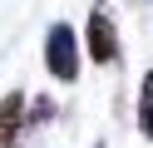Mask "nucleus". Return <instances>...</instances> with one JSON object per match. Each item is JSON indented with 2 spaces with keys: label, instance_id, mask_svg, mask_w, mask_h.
<instances>
[{
  "label": "nucleus",
  "instance_id": "1",
  "mask_svg": "<svg viewBox=\"0 0 153 148\" xmlns=\"http://www.w3.org/2000/svg\"><path fill=\"white\" fill-rule=\"evenodd\" d=\"M84 54H89L99 69H109V64H119V59H123L119 25H114V15H109V5H104V0L89 10V20H84Z\"/></svg>",
  "mask_w": 153,
  "mask_h": 148
},
{
  "label": "nucleus",
  "instance_id": "2",
  "mask_svg": "<svg viewBox=\"0 0 153 148\" xmlns=\"http://www.w3.org/2000/svg\"><path fill=\"white\" fill-rule=\"evenodd\" d=\"M45 69L59 84L79 79V35H74V25H64V20L50 25V35H45Z\"/></svg>",
  "mask_w": 153,
  "mask_h": 148
},
{
  "label": "nucleus",
  "instance_id": "3",
  "mask_svg": "<svg viewBox=\"0 0 153 148\" xmlns=\"http://www.w3.org/2000/svg\"><path fill=\"white\" fill-rule=\"evenodd\" d=\"M25 133H30V99L20 89H10L0 99V148H20Z\"/></svg>",
  "mask_w": 153,
  "mask_h": 148
},
{
  "label": "nucleus",
  "instance_id": "4",
  "mask_svg": "<svg viewBox=\"0 0 153 148\" xmlns=\"http://www.w3.org/2000/svg\"><path fill=\"white\" fill-rule=\"evenodd\" d=\"M138 133L153 143V69L143 74V84H138Z\"/></svg>",
  "mask_w": 153,
  "mask_h": 148
},
{
  "label": "nucleus",
  "instance_id": "5",
  "mask_svg": "<svg viewBox=\"0 0 153 148\" xmlns=\"http://www.w3.org/2000/svg\"><path fill=\"white\" fill-rule=\"evenodd\" d=\"M54 114H59V104H54V99H30V133L35 128H45V123H54Z\"/></svg>",
  "mask_w": 153,
  "mask_h": 148
},
{
  "label": "nucleus",
  "instance_id": "6",
  "mask_svg": "<svg viewBox=\"0 0 153 148\" xmlns=\"http://www.w3.org/2000/svg\"><path fill=\"white\" fill-rule=\"evenodd\" d=\"M94 148H104V138H99V143H94Z\"/></svg>",
  "mask_w": 153,
  "mask_h": 148
}]
</instances>
